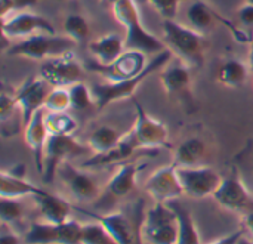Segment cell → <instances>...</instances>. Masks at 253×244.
Masks as SVG:
<instances>
[{
	"label": "cell",
	"instance_id": "1",
	"mask_svg": "<svg viewBox=\"0 0 253 244\" xmlns=\"http://www.w3.org/2000/svg\"><path fill=\"white\" fill-rule=\"evenodd\" d=\"M116 21L125 28L126 49H136L147 55H159L166 47L165 41L151 34L142 24L136 0H119L111 7Z\"/></svg>",
	"mask_w": 253,
	"mask_h": 244
},
{
	"label": "cell",
	"instance_id": "2",
	"mask_svg": "<svg viewBox=\"0 0 253 244\" xmlns=\"http://www.w3.org/2000/svg\"><path fill=\"white\" fill-rule=\"evenodd\" d=\"M163 41L173 56L182 59L190 67H203L205 64V36L190 25L176 19H163Z\"/></svg>",
	"mask_w": 253,
	"mask_h": 244
},
{
	"label": "cell",
	"instance_id": "3",
	"mask_svg": "<svg viewBox=\"0 0 253 244\" xmlns=\"http://www.w3.org/2000/svg\"><path fill=\"white\" fill-rule=\"evenodd\" d=\"M172 58H173V53L169 49H165L159 55H154L153 59H150L148 67L139 76L129 79V80H122V81H104V83L93 84L92 92H93L96 110L102 111L104 108H107L108 105H111L117 101L133 98V95L136 93V90L142 84V81L147 77H150L154 71H160Z\"/></svg>",
	"mask_w": 253,
	"mask_h": 244
},
{
	"label": "cell",
	"instance_id": "4",
	"mask_svg": "<svg viewBox=\"0 0 253 244\" xmlns=\"http://www.w3.org/2000/svg\"><path fill=\"white\" fill-rule=\"evenodd\" d=\"M139 234L148 244H178L179 219L175 209L169 203H154L144 215Z\"/></svg>",
	"mask_w": 253,
	"mask_h": 244
},
{
	"label": "cell",
	"instance_id": "5",
	"mask_svg": "<svg viewBox=\"0 0 253 244\" xmlns=\"http://www.w3.org/2000/svg\"><path fill=\"white\" fill-rule=\"evenodd\" d=\"M74 46L76 43L68 36L39 33L31 37L22 39L15 44H10L7 55L28 58L34 61H46L64 55L67 52H71Z\"/></svg>",
	"mask_w": 253,
	"mask_h": 244
},
{
	"label": "cell",
	"instance_id": "6",
	"mask_svg": "<svg viewBox=\"0 0 253 244\" xmlns=\"http://www.w3.org/2000/svg\"><path fill=\"white\" fill-rule=\"evenodd\" d=\"M92 153L87 145H82L74 135L71 136H55L49 135L46 147H44V156H43V181L47 184H52L58 175L59 167L70 162V159Z\"/></svg>",
	"mask_w": 253,
	"mask_h": 244
},
{
	"label": "cell",
	"instance_id": "7",
	"mask_svg": "<svg viewBox=\"0 0 253 244\" xmlns=\"http://www.w3.org/2000/svg\"><path fill=\"white\" fill-rule=\"evenodd\" d=\"M148 64L150 61L147 59V53L136 49H126L111 64L102 65L96 61H92L86 64V68L99 74L105 81H122L139 76L148 67Z\"/></svg>",
	"mask_w": 253,
	"mask_h": 244
},
{
	"label": "cell",
	"instance_id": "8",
	"mask_svg": "<svg viewBox=\"0 0 253 244\" xmlns=\"http://www.w3.org/2000/svg\"><path fill=\"white\" fill-rule=\"evenodd\" d=\"M82 225L73 218L64 224L36 221L24 233V244H80Z\"/></svg>",
	"mask_w": 253,
	"mask_h": 244
},
{
	"label": "cell",
	"instance_id": "9",
	"mask_svg": "<svg viewBox=\"0 0 253 244\" xmlns=\"http://www.w3.org/2000/svg\"><path fill=\"white\" fill-rule=\"evenodd\" d=\"M160 83L168 96L185 107H193V76L187 62L172 58L160 70Z\"/></svg>",
	"mask_w": 253,
	"mask_h": 244
},
{
	"label": "cell",
	"instance_id": "10",
	"mask_svg": "<svg viewBox=\"0 0 253 244\" xmlns=\"http://www.w3.org/2000/svg\"><path fill=\"white\" fill-rule=\"evenodd\" d=\"M56 176L68 190L71 197L80 203L99 200L104 193V188L90 172H87L84 167H77L70 162H65L59 167Z\"/></svg>",
	"mask_w": 253,
	"mask_h": 244
},
{
	"label": "cell",
	"instance_id": "11",
	"mask_svg": "<svg viewBox=\"0 0 253 244\" xmlns=\"http://www.w3.org/2000/svg\"><path fill=\"white\" fill-rule=\"evenodd\" d=\"M136 119L133 129L130 130L139 150L144 151H156L165 145H168L169 139V130L165 123H162L159 119L153 117L150 113L145 111V108L133 98Z\"/></svg>",
	"mask_w": 253,
	"mask_h": 244
},
{
	"label": "cell",
	"instance_id": "12",
	"mask_svg": "<svg viewBox=\"0 0 253 244\" xmlns=\"http://www.w3.org/2000/svg\"><path fill=\"white\" fill-rule=\"evenodd\" d=\"M84 68L73 52L46 59L40 67V77L44 79L50 87H70L83 81Z\"/></svg>",
	"mask_w": 253,
	"mask_h": 244
},
{
	"label": "cell",
	"instance_id": "13",
	"mask_svg": "<svg viewBox=\"0 0 253 244\" xmlns=\"http://www.w3.org/2000/svg\"><path fill=\"white\" fill-rule=\"evenodd\" d=\"M176 172L184 190V196L191 199L213 197L224 179L213 167L205 164L194 167H176Z\"/></svg>",
	"mask_w": 253,
	"mask_h": 244
},
{
	"label": "cell",
	"instance_id": "14",
	"mask_svg": "<svg viewBox=\"0 0 253 244\" xmlns=\"http://www.w3.org/2000/svg\"><path fill=\"white\" fill-rule=\"evenodd\" d=\"M213 199L228 212L239 213L242 216L253 212V194L237 172H233L230 176L222 179L219 188L213 194Z\"/></svg>",
	"mask_w": 253,
	"mask_h": 244
},
{
	"label": "cell",
	"instance_id": "15",
	"mask_svg": "<svg viewBox=\"0 0 253 244\" xmlns=\"http://www.w3.org/2000/svg\"><path fill=\"white\" fill-rule=\"evenodd\" d=\"M144 191L154 200V203H172L184 196L181 181L178 178L176 166L168 164L154 170L144 182Z\"/></svg>",
	"mask_w": 253,
	"mask_h": 244
},
{
	"label": "cell",
	"instance_id": "16",
	"mask_svg": "<svg viewBox=\"0 0 253 244\" xmlns=\"http://www.w3.org/2000/svg\"><path fill=\"white\" fill-rule=\"evenodd\" d=\"M1 33L6 39H27L39 33L56 34L50 19L28 10L13 13L1 19Z\"/></svg>",
	"mask_w": 253,
	"mask_h": 244
},
{
	"label": "cell",
	"instance_id": "17",
	"mask_svg": "<svg viewBox=\"0 0 253 244\" xmlns=\"http://www.w3.org/2000/svg\"><path fill=\"white\" fill-rule=\"evenodd\" d=\"M50 86L49 83L39 77H28L19 87L18 90L13 93L15 101L22 113V120H24V126L30 122V119L42 108H44V102L46 98L50 92Z\"/></svg>",
	"mask_w": 253,
	"mask_h": 244
},
{
	"label": "cell",
	"instance_id": "18",
	"mask_svg": "<svg viewBox=\"0 0 253 244\" xmlns=\"http://www.w3.org/2000/svg\"><path fill=\"white\" fill-rule=\"evenodd\" d=\"M74 210L84 213L89 218L101 222L119 244H135L136 242L133 224L123 212L116 210V212H105L99 215V213H95L92 210H87L79 206H74Z\"/></svg>",
	"mask_w": 253,
	"mask_h": 244
},
{
	"label": "cell",
	"instance_id": "19",
	"mask_svg": "<svg viewBox=\"0 0 253 244\" xmlns=\"http://www.w3.org/2000/svg\"><path fill=\"white\" fill-rule=\"evenodd\" d=\"M36 210L40 215V221L49 224H64L71 219V212L74 206L61 196L52 194L49 191H43L37 196H33Z\"/></svg>",
	"mask_w": 253,
	"mask_h": 244
},
{
	"label": "cell",
	"instance_id": "20",
	"mask_svg": "<svg viewBox=\"0 0 253 244\" xmlns=\"http://www.w3.org/2000/svg\"><path fill=\"white\" fill-rule=\"evenodd\" d=\"M144 163H123L104 187V193L113 200H122L130 196L138 187V175L144 169Z\"/></svg>",
	"mask_w": 253,
	"mask_h": 244
},
{
	"label": "cell",
	"instance_id": "21",
	"mask_svg": "<svg viewBox=\"0 0 253 244\" xmlns=\"http://www.w3.org/2000/svg\"><path fill=\"white\" fill-rule=\"evenodd\" d=\"M24 138L27 147L33 153L34 164L37 172L43 173V156H44V147L49 138V132L44 123V108L39 110L30 122L24 126Z\"/></svg>",
	"mask_w": 253,
	"mask_h": 244
},
{
	"label": "cell",
	"instance_id": "22",
	"mask_svg": "<svg viewBox=\"0 0 253 244\" xmlns=\"http://www.w3.org/2000/svg\"><path fill=\"white\" fill-rule=\"evenodd\" d=\"M25 167L18 164L12 170H1L0 172V197L7 199H22V197H33L44 190L31 184L24 176Z\"/></svg>",
	"mask_w": 253,
	"mask_h": 244
},
{
	"label": "cell",
	"instance_id": "23",
	"mask_svg": "<svg viewBox=\"0 0 253 244\" xmlns=\"http://www.w3.org/2000/svg\"><path fill=\"white\" fill-rule=\"evenodd\" d=\"M136 151H139V147L132 135V132L129 130L127 133L122 135L119 144L110 150L108 153L104 154H93L90 159L83 162V167L84 169H90V167H105V166H111V164H117L122 163L127 159H130Z\"/></svg>",
	"mask_w": 253,
	"mask_h": 244
},
{
	"label": "cell",
	"instance_id": "24",
	"mask_svg": "<svg viewBox=\"0 0 253 244\" xmlns=\"http://www.w3.org/2000/svg\"><path fill=\"white\" fill-rule=\"evenodd\" d=\"M187 21L193 30L208 36L219 24V12L205 0H194L187 9Z\"/></svg>",
	"mask_w": 253,
	"mask_h": 244
},
{
	"label": "cell",
	"instance_id": "25",
	"mask_svg": "<svg viewBox=\"0 0 253 244\" xmlns=\"http://www.w3.org/2000/svg\"><path fill=\"white\" fill-rule=\"evenodd\" d=\"M126 50V41L116 33L104 34L89 43V52L95 58L93 61L107 65L117 59Z\"/></svg>",
	"mask_w": 253,
	"mask_h": 244
},
{
	"label": "cell",
	"instance_id": "26",
	"mask_svg": "<svg viewBox=\"0 0 253 244\" xmlns=\"http://www.w3.org/2000/svg\"><path fill=\"white\" fill-rule=\"evenodd\" d=\"M206 157V144L199 136H191L182 141L173 156V164L176 167H194L202 166Z\"/></svg>",
	"mask_w": 253,
	"mask_h": 244
},
{
	"label": "cell",
	"instance_id": "27",
	"mask_svg": "<svg viewBox=\"0 0 253 244\" xmlns=\"http://www.w3.org/2000/svg\"><path fill=\"white\" fill-rule=\"evenodd\" d=\"M249 70V64L243 62L242 59H227L221 64L218 70V81L228 89H240L248 81Z\"/></svg>",
	"mask_w": 253,
	"mask_h": 244
},
{
	"label": "cell",
	"instance_id": "28",
	"mask_svg": "<svg viewBox=\"0 0 253 244\" xmlns=\"http://www.w3.org/2000/svg\"><path fill=\"white\" fill-rule=\"evenodd\" d=\"M0 114H1V129L4 136H13L19 132V127L24 126L22 113L15 101L13 95L3 93L0 102Z\"/></svg>",
	"mask_w": 253,
	"mask_h": 244
},
{
	"label": "cell",
	"instance_id": "29",
	"mask_svg": "<svg viewBox=\"0 0 253 244\" xmlns=\"http://www.w3.org/2000/svg\"><path fill=\"white\" fill-rule=\"evenodd\" d=\"M176 215H178V219H179V236H178V244H202L200 240V233H199V228H197V224L191 215V210L178 203V200L169 203Z\"/></svg>",
	"mask_w": 253,
	"mask_h": 244
},
{
	"label": "cell",
	"instance_id": "30",
	"mask_svg": "<svg viewBox=\"0 0 253 244\" xmlns=\"http://www.w3.org/2000/svg\"><path fill=\"white\" fill-rule=\"evenodd\" d=\"M120 138L122 135H119V132L114 127L99 126L89 135L86 145L89 147L92 154H104L113 150L119 144Z\"/></svg>",
	"mask_w": 253,
	"mask_h": 244
},
{
	"label": "cell",
	"instance_id": "31",
	"mask_svg": "<svg viewBox=\"0 0 253 244\" xmlns=\"http://www.w3.org/2000/svg\"><path fill=\"white\" fill-rule=\"evenodd\" d=\"M44 123L49 135L55 136H71L76 133L79 126L77 120L68 111L52 113L44 110Z\"/></svg>",
	"mask_w": 253,
	"mask_h": 244
},
{
	"label": "cell",
	"instance_id": "32",
	"mask_svg": "<svg viewBox=\"0 0 253 244\" xmlns=\"http://www.w3.org/2000/svg\"><path fill=\"white\" fill-rule=\"evenodd\" d=\"M64 33L76 44H83L90 36L89 21L80 13H70L64 19Z\"/></svg>",
	"mask_w": 253,
	"mask_h": 244
},
{
	"label": "cell",
	"instance_id": "33",
	"mask_svg": "<svg viewBox=\"0 0 253 244\" xmlns=\"http://www.w3.org/2000/svg\"><path fill=\"white\" fill-rule=\"evenodd\" d=\"M80 244H119L114 237L108 233V230L98 221L92 219V222H86L82 225Z\"/></svg>",
	"mask_w": 253,
	"mask_h": 244
},
{
	"label": "cell",
	"instance_id": "34",
	"mask_svg": "<svg viewBox=\"0 0 253 244\" xmlns=\"http://www.w3.org/2000/svg\"><path fill=\"white\" fill-rule=\"evenodd\" d=\"M68 92H70V99H71V110L84 111V110L96 108L92 87L87 86L86 83L79 81V83L70 86Z\"/></svg>",
	"mask_w": 253,
	"mask_h": 244
},
{
	"label": "cell",
	"instance_id": "35",
	"mask_svg": "<svg viewBox=\"0 0 253 244\" xmlns=\"http://www.w3.org/2000/svg\"><path fill=\"white\" fill-rule=\"evenodd\" d=\"M25 216V204L21 202V199H7L1 197L0 202V218L1 222L13 227L24 221Z\"/></svg>",
	"mask_w": 253,
	"mask_h": 244
},
{
	"label": "cell",
	"instance_id": "36",
	"mask_svg": "<svg viewBox=\"0 0 253 244\" xmlns=\"http://www.w3.org/2000/svg\"><path fill=\"white\" fill-rule=\"evenodd\" d=\"M44 110L52 111V113L71 110V99H70L68 87H52L46 98Z\"/></svg>",
	"mask_w": 253,
	"mask_h": 244
},
{
	"label": "cell",
	"instance_id": "37",
	"mask_svg": "<svg viewBox=\"0 0 253 244\" xmlns=\"http://www.w3.org/2000/svg\"><path fill=\"white\" fill-rule=\"evenodd\" d=\"M150 4L163 19H175L182 0H139Z\"/></svg>",
	"mask_w": 253,
	"mask_h": 244
},
{
	"label": "cell",
	"instance_id": "38",
	"mask_svg": "<svg viewBox=\"0 0 253 244\" xmlns=\"http://www.w3.org/2000/svg\"><path fill=\"white\" fill-rule=\"evenodd\" d=\"M40 0H0V15L1 19L7 18L13 13L24 12L33 6H36Z\"/></svg>",
	"mask_w": 253,
	"mask_h": 244
},
{
	"label": "cell",
	"instance_id": "39",
	"mask_svg": "<svg viewBox=\"0 0 253 244\" xmlns=\"http://www.w3.org/2000/svg\"><path fill=\"white\" fill-rule=\"evenodd\" d=\"M237 18L242 28L253 39V4H242L237 10Z\"/></svg>",
	"mask_w": 253,
	"mask_h": 244
},
{
	"label": "cell",
	"instance_id": "40",
	"mask_svg": "<svg viewBox=\"0 0 253 244\" xmlns=\"http://www.w3.org/2000/svg\"><path fill=\"white\" fill-rule=\"evenodd\" d=\"M24 239H21L10 225L1 222V231H0V244H22Z\"/></svg>",
	"mask_w": 253,
	"mask_h": 244
},
{
	"label": "cell",
	"instance_id": "41",
	"mask_svg": "<svg viewBox=\"0 0 253 244\" xmlns=\"http://www.w3.org/2000/svg\"><path fill=\"white\" fill-rule=\"evenodd\" d=\"M245 234H246L245 230L239 228L237 231H234L231 234H227V236H224V237H221V239H218V240H215V242L209 244H240V240L243 239Z\"/></svg>",
	"mask_w": 253,
	"mask_h": 244
},
{
	"label": "cell",
	"instance_id": "42",
	"mask_svg": "<svg viewBox=\"0 0 253 244\" xmlns=\"http://www.w3.org/2000/svg\"><path fill=\"white\" fill-rule=\"evenodd\" d=\"M242 228L245 230V233L248 236H251V239L253 240V212L242 216Z\"/></svg>",
	"mask_w": 253,
	"mask_h": 244
},
{
	"label": "cell",
	"instance_id": "43",
	"mask_svg": "<svg viewBox=\"0 0 253 244\" xmlns=\"http://www.w3.org/2000/svg\"><path fill=\"white\" fill-rule=\"evenodd\" d=\"M249 67H251V70L253 71V41L251 43V49H249Z\"/></svg>",
	"mask_w": 253,
	"mask_h": 244
},
{
	"label": "cell",
	"instance_id": "44",
	"mask_svg": "<svg viewBox=\"0 0 253 244\" xmlns=\"http://www.w3.org/2000/svg\"><path fill=\"white\" fill-rule=\"evenodd\" d=\"M119 0H99V3L102 4V6H110V7H113V4L114 3H117Z\"/></svg>",
	"mask_w": 253,
	"mask_h": 244
},
{
	"label": "cell",
	"instance_id": "45",
	"mask_svg": "<svg viewBox=\"0 0 253 244\" xmlns=\"http://www.w3.org/2000/svg\"><path fill=\"white\" fill-rule=\"evenodd\" d=\"M242 244H253V240H251V242H243Z\"/></svg>",
	"mask_w": 253,
	"mask_h": 244
},
{
	"label": "cell",
	"instance_id": "46",
	"mask_svg": "<svg viewBox=\"0 0 253 244\" xmlns=\"http://www.w3.org/2000/svg\"><path fill=\"white\" fill-rule=\"evenodd\" d=\"M246 3H249V4H253V0H246Z\"/></svg>",
	"mask_w": 253,
	"mask_h": 244
}]
</instances>
